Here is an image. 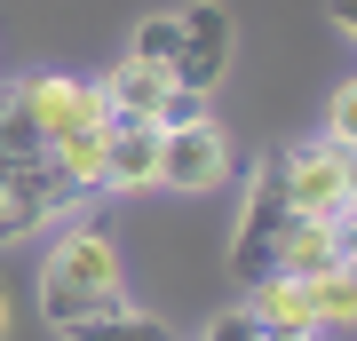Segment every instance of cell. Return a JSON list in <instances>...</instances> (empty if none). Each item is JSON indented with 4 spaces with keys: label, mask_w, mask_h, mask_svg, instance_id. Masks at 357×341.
Returning <instances> with one entry per match:
<instances>
[{
    "label": "cell",
    "mask_w": 357,
    "mask_h": 341,
    "mask_svg": "<svg viewBox=\"0 0 357 341\" xmlns=\"http://www.w3.org/2000/svg\"><path fill=\"white\" fill-rule=\"evenodd\" d=\"M112 302H128V262H119L112 230L64 222L48 238V262H40V310H48V326H72V317L112 310Z\"/></svg>",
    "instance_id": "2"
},
{
    "label": "cell",
    "mask_w": 357,
    "mask_h": 341,
    "mask_svg": "<svg viewBox=\"0 0 357 341\" xmlns=\"http://www.w3.org/2000/svg\"><path fill=\"white\" fill-rule=\"evenodd\" d=\"M286 222H294V206H286V183H278V151H262L255 175H246V199H238V230H230V270H238V286H255L270 270V246H278Z\"/></svg>",
    "instance_id": "6"
},
{
    "label": "cell",
    "mask_w": 357,
    "mask_h": 341,
    "mask_svg": "<svg viewBox=\"0 0 357 341\" xmlns=\"http://www.w3.org/2000/svg\"><path fill=\"white\" fill-rule=\"evenodd\" d=\"M0 333H8V286H0Z\"/></svg>",
    "instance_id": "19"
},
{
    "label": "cell",
    "mask_w": 357,
    "mask_h": 341,
    "mask_svg": "<svg viewBox=\"0 0 357 341\" xmlns=\"http://www.w3.org/2000/svg\"><path fill=\"white\" fill-rule=\"evenodd\" d=\"M72 206H88V199H79L48 159L40 167H8L0 159V246H24V238H40V230H56Z\"/></svg>",
    "instance_id": "7"
},
{
    "label": "cell",
    "mask_w": 357,
    "mask_h": 341,
    "mask_svg": "<svg viewBox=\"0 0 357 341\" xmlns=\"http://www.w3.org/2000/svg\"><path fill=\"white\" fill-rule=\"evenodd\" d=\"M64 341H175V326L151 310H135V302H112V310H88V317H72V326H56Z\"/></svg>",
    "instance_id": "12"
},
{
    "label": "cell",
    "mask_w": 357,
    "mask_h": 341,
    "mask_svg": "<svg viewBox=\"0 0 357 341\" xmlns=\"http://www.w3.org/2000/svg\"><path fill=\"white\" fill-rule=\"evenodd\" d=\"M0 159L8 167H40L48 159V143H40V127H32V112H24L16 88H0Z\"/></svg>",
    "instance_id": "14"
},
{
    "label": "cell",
    "mask_w": 357,
    "mask_h": 341,
    "mask_svg": "<svg viewBox=\"0 0 357 341\" xmlns=\"http://www.w3.org/2000/svg\"><path fill=\"white\" fill-rule=\"evenodd\" d=\"M310 302H318V326H357V246L342 254V262L326 270V278H310Z\"/></svg>",
    "instance_id": "13"
},
{
    "label": "cell",
    "mask_w": 357,
    "mask_h": 341,
    "mask_svg": "<svg viewBox=\"0 0 357 341\" xmlns=\"http://www.w3.org/2000/svg\"><path fill=\"white\" fill-rule=\"evenodd\" d=\"M103 190L112 199L159 190V119H112L103 127Z\"/></svg>",
    "instance_id": "10"
},
{
    "label": "cell",
    "mask_w": 357,
    "mask_h": 341,
    "mask_svg": "<svg viewBox=\"0 0 357 341\" xmlns=\"http://www.w3.org/2000/svg\"><path fill=\"white\" fill-rule=\"evenodd\" d=\"M230 183V135L206 112H183L159 127V190H183V199H199V190H222Z\"/></svg>",
    "instance_id": "5"
},
{
    "label": "cell",
    "mask_w": 357,
    "mask_h": 341,
    "mask_svg": "<svg viewBox=\"0 0 357 341\" xmlns=\"http://www.w3.org/2000/svg\"><path fill=\"white\" fill-rule=\"evenodd\" d=\"M16 96H24L40 143H48V167L79 190V199H103V127H112L103 79L40 72V79H16Z\"/></svg>",
    "instance_id": "1"
},
{
    "label": "cell",
    "mask_w": 357,
    "mask_h": 341,
    "mask_svg": "<svg viewBox=\"0 0 357 341\" xmlns=\"http://www.w3.org/2000/svg\"><path fill=\"white\" fill-rule=\"evenodd\" d=\"M175 24H183L175 88H183V103H206L230 79V63H238V16H230L222 0H191V8H175Z\"/></svg>",
    "instance_id": "4"
},
{
    "label": "cell",
    "mask_w": 357,
    "mask_h": 341,
    "mask_svg": "<svg viewBox=\"0 0 357 341\" xmlns=\"http://www.w3.org/2000/svg\"><path fill=\"white\" fill-rule=\"evenodd\" d=\"M103 103H112V119H183V112H199V103H183V88L159 72V63H135V56H119L112 72H103Z\"/></svg>",
    "instance_id": "9"
},
{
    "label": "cell",
    "mask_w": 357,
    "mask_h": 341,
    "mask_svg": "<svg viewBox=\"0 0 357 341\" xmlns=\"http://www.w3.org/2000/svg\"><path fill=\"white\" fill-rule=\"evenodd\" d=\"M246 294V317L270 333V341H318L326 326H318V302H310V278H286V270H270V278H255V286H238Z\"/></svg>",
    "instance_id": "8"
},
{
    "label": "cell",
    "mask_w": 357,
    "mask_h": 341,
    "mask_svg": "<svg viewBox=\"0 0 357 341\" xmlns=\"http://www.w3.org/2000/svg\"><path fill=\"white\" fill-rule=\"evenodd\" d=\"M175 40H183V24H175V8H159V16H143V24H135V40H128V56H135V63H159V72L175 79Z\"/></svg>",
    "instance_id": "15"
},
{
    "label": "cell",
    "mask_w": 357,
    "mask_h": 341,
    "mask_svg": "<svg viewBox=\"0 0 357 341\" xmlns=\"http://www.w3.org/2000/svg\"><path fill=\"white\" fill-rule=\"evenodd\" d=\"M349 246H357L349 230H333V222H302V215H294V222L278 230V246H270V270H286V278H326V270L342 262ZM270 270H262V278H270Z\"/></svg>",
    "instance_id": "11"
},
{
    "label": "cell",
    "mask_w": 357,
    "mask_h": 341,
    "mask_svg": "<svg viewBox=\"0 0 357 341\" xmlns=\"http://www.w3.org/2000/svg\"><path fill=\"white\" fill-rule=\"evenodd\" d=\"M326 143H342L357 159V79H342V88L326 96Z\"/></svg>",
    "instance_id": "16"
},
{
    "label": "cell",
    "mask_w": 357,
    "mask_h": 341,
    "mask_svg": "<svg viewBox=\"0 0 357 341\" xmlns=\"http://www.w3.org/2000/svg\"><path fill=\"white\" fill-rule=\"evenodd\" d=\"M278 183H286V206L302 222H333V230H357V159L342 143H286L278 151Z\"/></svg>",
    "instance_id": "3"
},
{
    "label": "cell",
    "mask_w": 357,
    "mask_h": 341,
    "mask_svg": "<svg viewBox=\"0 0 357 341\" xmlns=\"http://www.w3.org/2000/svg\"><path fill=\"white\" fill-rule=\"evenodd\" d=\"M206 341H270V333H262L246 310H230V317H215V326H206Z\"/></svg>",
    "instance_id": "17"
},
{
    "label": "cell",
    "mask_w": 357,
    "mask_h": 341,
    "mask_svg": "<svg viewBox=\"0 0 357 341\" xmlns=\"http://www.w3.org/2000/svg\"><path fill=\"white\" fill-rule=\"evenodd\" d=\"M326 16H333V32L357 48V0H326Z\"/></svg>",
    "instance_id": "18"
}]
</instances>
